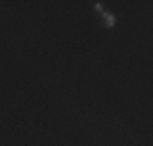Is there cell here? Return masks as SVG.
<instances>
[{"instance_id":"cell-1","label":"cell","mask_w":153,"mask_h":146,"mask_svg":"<svg viewBox=\"0 0 153 146\" xmlns=\"http://www.w3.org/2000/svg\"><path fill=\"white\" fill-rule=\"evenodd\" d=\"M103 21H104V24H106V26H112V24L116 23V18L112 16L111 13H104L103 12Z\"/></svg>"}]
</instances>
